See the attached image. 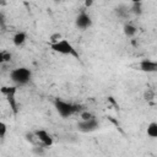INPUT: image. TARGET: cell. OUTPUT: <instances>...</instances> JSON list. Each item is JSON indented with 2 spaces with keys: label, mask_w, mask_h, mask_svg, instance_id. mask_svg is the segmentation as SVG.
Wrapping results in <instances>:
<instances>
[{
  "label": "cell",
  "mask_w": 157,
  "mask_h": 157,
  "mask_svg": "<svg viewBox=\"0 0 157 157\" xmlns=\"http://www.w3.org/2000/svg\"><path fill=\"white\" fill-rule=\"evenodd\" d=\"M50 48L55 53H59V54H63V55H70V56H74L76 59H80V55H78L77 50L75 49V47L67 39L60 38V39H58L55 42H52L50 43Z\"/></svg>",
  "instance_id": "obj_1"
},
{
  "label": "cell",
  "mask_w": 157,
  "mask_h": 157,
  "mask_svg": "<svg viewBox=\"0 0 157 157\" xmlns=\"http://www.w3.org/2000/svg\"><path fill=\"white\" fill-rule=\"evenodd\" d=\"M32 72L28 67H16L10 72V78L16 86H25L31 81Z\"/></svg>",
  "instance_id": "obj_2"
},
{
  "label": "cell",
  "mask_w": 157,
  "mask_h": 157,
  "mask_svg": "<svg viewBox=\"0 0 157 157\" xmlns=\"http://www.w3.org/2000/svg\"><path fill=\"white\" fill-rule=\"evenodd\" d=\"M54 107H55L56 112L59 113V115L63 118H69L70 115H72L74 113L80 110V105L69 103V102L60 99V98L54 99Z\"/></svg>",
  "instance_id": "obj_3"
},
{
  "label": "cell",
  "mask_w": 157,
  "mask_h": 157,
  "mask_svg": "<svg viewBox=\"0 0 157 157\" xmlns=\"http://www.w3.org/2000/svg\"><path fill=\"white\" fill-rule=\"evenodd\" d=\"M34 136H36V139L40 142V145L43 146V147H50L52 145H53V137L50 136V134L47 131V130H44V129H39V130H36L34 131Z\"/></svg>",
  "instance_id": "obj_4"
},
{
  "label": "cell",
  "mask_w": 157,
  "mask_h": 157,
  "mask_svg": "<svg viewBox=\"0 0 157 157\" xmlns=\"http://www.w3.org/2000/svg\"><path fill=\"white\" fill-rule=\"evenodd\" d=\"M99 126V123L94 119V118H91L88 120H81L78 124H77V128L80 131L82 132H91V131H94L97 130Z\"/></svg>",
  "instance_id": "obj_5"
},
{
  "label": "cell",
  "mask_w": 157,
  "mask_h": 157,
  "mask_svg": "<svg viewBox=\"0 0 157 157\" xmlns=\"http://www.w3.org/2000/svg\"><path fill=\"white\" fill-rule=\"evenodd\" d=\"M75 25L76 27H78L80 29H87L92 26V20H91V16L86 12H80L75 20Z\"/></svg>",
  "instance_id": "obj_6"
},
{
  "label": "cell",
  "mask_w": 157,
  "mask_h": 157,
  "mask_svg": "<svg viewBox=\"0 0 157 157\" xmlns=\"http://www.w3.org/2000/svg\"><path fill=\"white\" fill-rule=\"evenodd\" d=\"M140 70L144 72H155L157 71V63L150 59H144L140 61Z\"/></svg>",
  "instance_id": "obj_7"
},
{
  "label": "cell",
  "mask_w": 157,
  "mask_h": 157,
  "mask_svg": "<svg viewBox=\"0 0 157 157\" xmlns=\"http://www.w3.org/2000/svg\"><path fill=\"white\" fill-rule=\"evenodd\" d=\"M27 39V34L25 32H17L13 37H12V42L16 47H21Z\"/></svg>",
  "instance_id": "obj_8"
},
{
  "label": "cell",
  "mask_w": 157,
  "mask_h": 157,
  "mask_svg": "<svg viewBox=\"0 0 157 157\" xmlns=\"http://www.w3.org/2000/svg\"><path fill=\"white\" fill-rule=\"evenodd\" d=\"M136 32H137V28H136L134 25L126 23V25L124 26V34H125L126 37L131 38V37H134V36L136 34Z\"/></svg>",
  "instance_id": "obj_9"
},
{
  "label": "cell",
  "mask_w": 157,
  "mask_h": 157,
  "mask_svg": "<svg viewBox=\"0 0 157 157\" xmlns=\"http://www.w3.org/2000/svg\"><path fill=\"white\" fill-rule=\"evenodd\" d=\"M147 135L152 139H156L157 137V123L156 121H152L148 124L147 126Z\"/></svg>",
  "instance_id": "obj_10"
},
{
  "label": "cell",
  "mask_w": 157,
  "mask_h": 157,
  "mask_svg": "<svg viewBox=\"0 0 157 157\" xmlns=\"http://www.w3.org/2000/svg\"><path fill=\"white\" fill-rule=\"evenodd\" d=\"M132 12L136 13V15H141V12H142L141 2H135V4H132Z\"/></svg>",
  "instance_id": "obj_11"
},
{
  "label": "cell",
  "mask_w": 157,
  "mask_h": 157,
  "mask_svg": "<svg viewBox=\"0 0 157 157\" xmlns=\"http://www.w3.org/2000/svg\"><path fill=\"white\" fill-rule=\"evenodd\" d=\"M7 132V125L4 121H0V139H4Z\"/></svg>",
  "instance_id": "obj_12"
},
{
  "label": "cell",
  "mask_w": 157,
  "mask_h": 157,
  "mask_svg": "<svg viewBox=\"0 0 157 157\" xmlns=\"http://www.w3.org/2000/svg\"><path fill=\"white\" fill-rule=\"evenodd\" d=\"M91 118H94V117H93V114H92L91 112L85 110V112H82V113H81V120H88V119H91Z\"/></svg>",
  "instance_id": "obj_13"
},
{
  "label": "cell",
  "mask_w": 157,
  "mask_h": 157,
  "mask_svg": "<svg viewBox=\"0 0 157 157\" xmlns=\"http://www.w3.org/2000/svg\"><path fill=\"white\" fill-rule=\"evenodd\" d=\"M155 98V92L152 90H147V92L145 93V99L146 101H151Z\"/></svg>",
  "instance_id": "obj_14"
},
{
  "label": "cell",
  "mask_w": 157,
  "mask_h": 157,
  "mask_svg": "<svg viewBox=\"0 0 157 157\" xmlns=\"http://www.w3.org/2000/svg\"><path fill=\"white\" fill-rule=\"evenodd\" d=\"M4 25H5V18H4V15L0 12V27L2 28V27H4Z\"/></svg>",
  "instance_id": "obj_15"
},
{
  "label": "cell",
  "mask_w": 157,
  "mask_h": 157,
  "mask_svg": "<svg viewBox=\"0 0 157 157\" xmlns=\"http://www.w3.org/2000/svg\"><path fill=\"white\" fill-rule=\"evenodd\" d=\"M93 1H94V0H85V6H86V7H91L92 4H93Z\"/></svg>",
  "instance_id": "obj_16"
},
{
  "label": "cell",
  "mask_w": 157,
  "mask_h": 157,
  "mask_svg": "<svg viewBox=\"0 0 157 157\" xmlns=\"http://www.w3.org/2000/svg\"><path fill=\"white\" fill-rule=\"evenodd\" d=\"M4 54H5V52H1V50H0V64L5 63V58H4Z\"/></svg>",
  "instance_id": "obj_17"
},
{
  "label": "cell",
  "mask_w": 157,
  "mask_h": 157,
  "mask_svg": "<svg viewBox=\"0 0 157 157\" xmlns=\"http://www.w3.org/2000/svg\"><path fill=\"white\" fill-rule=\"evenodd\" d=\"M0 5H2V6L6 5V1H5V0H0Z\"/></svg>",
  "instance_id": "obj_18"
},
{
  "label": "cell",
  "mask_w": 157,
  "mask_h": 157,
  "mask_svg": "<svg viewBox=\"0 0 157 157\" xmlns=\"http://www.w3.org/2000/svg\"><path fill=\"white\" fill-rule=\"evenodd\" d=\"M132 4H135V2H141V0H130Z\"/></svg>",
  "instance_id": "obj_19"
}]
</instances>
